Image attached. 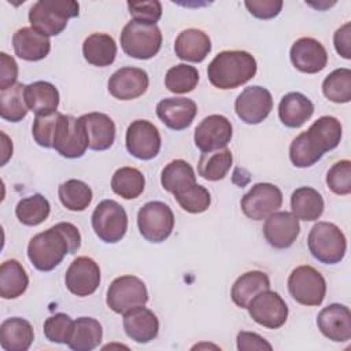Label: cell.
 Masks as SVG:
<instances>
[{"instance_id":"6da1fadb","label":"cell","mask_w":351,"mask_h":351,"mask_svg":"<svg viewBox=\"0 0 351 351\" xmlns=\"http://www.w3.org/2000/svg\"><path fill=\"white\" fill-rule=\"evenodd\" d=\"M81 247V234L75 225L59 222L33 236L27 244V258L40 271L53 270L66 256Z\"/></svg>"},{"instance_id":"7a4b0ae2","label":"cell","mask_w":351,"mask_h":351,"mask_svg":"<svg viewBox=\"0 0 351 351\" xmlns=\"http://www.w3.org/2000/svg\"><path fill=\"white\" fill-rule=\"evenodd\" d=\"M256 60L247 51H222L207 67V77L213 86L226 90L234 89L256 74Z\"/></svg>"},{"instance_id":"3957f363","label":"cell","mask_w":351,"mask_h":351,"mask_svg":"<svg viewBox=\"0 0 351 351\" xmlns=\"http://www.w3.org/2000/svg\"><path fill=\"white\" fill-rule=\"evenodd\" d=\"M80 14V4L74 0H40L29 10L32 27L41 34L51 37L60 34L70 18Z\"/></svg>"},{"instance_id":"277c9868","label":"cell","mask_w":351,"mask_h":351,"mask_svg":"<svg viewBox=\"0 0 351 351\" xmlns=\"http://www.w3.org/2000/svg\"><path fill=\"white\" fill-rule=\"evenodd\" d=\"M308 251L321 263L335 265L343 261L347 250V240L339 226L332 222H317L307 239Z\"/></svg>"},{"instance_id":"5b68a950","label":"cell","mask_w":351,"mask_h":351,"mask_svg":"<svg viewBox=\"0 0 351 351\" xmlns=\"http://www.w3.org/2000/svg\"><path fill=\"white\" fill-rule=\"evenodd\" d=\"M123 52L134 59L147 60L154 58L162 47V33L156 25L130 21L121 32Z\"/></svg>"},{"instance_id":"8992f818","label":"cell","mask_w":351,"mask_h":351,"mask_svg":"<svg viewBox=\"0 0 351 351\" xmlns=\"http://www.w3.org/2000/svg\"><path fill=\"white\" fill-rule=\"evenodd\" d=\"M288 291L293 300L302 306H319L326 295V281L317 269L302 265L291 271Z\"/></svg>"},{"instance_id":"52a82bcc","label":"cell","mask_w":351,"mask_h":351,"mask_svg":"<svg viewBox=\"0 0 351 351\" xmlns=\"http://www.w3.org/2000/svg\"><path fill=\"white\" fill-rule=\"evenodd\" d=\"M92 228L96 236L108 244L121 241L128 230V214L115 200H101L92 214Z\"/></svg>"},{"instance_id":"ba28073f","label":"cell","mask_w":351,"mask_h":351,"mask_svg":"<svg viewBox=\"0 0 351 351\" xmlns=\"http://www.w3.org/2000/svg\"><path fill=\"white\" fill-rule=\"evenodd\" d=\"M137 226L147 241L162 243L173 232L174 214L163 202H148L138 210Z\"/></svg>"},{"instance_id":"9c48e42d","label":"cell","mask_w":351,"mask_h":351,"mask_svg":"<svg viewBox=\"0 0 351 351\" xmlns=\"http://www.w3.org/2000/svg\"><path fill=\"white\" fill-rule=\"evenodd\" d=\"M147 302L148 291L145 284L132 274L117 277L107 289L106 303L117 314H125L137 306H145Z\"/></svg>"},{"instance_id":"30bf717a","label":"cell","mask_w":351,"mask_h":351,"mask_svg":"<svg viewBox=\"0 0 351 351\" xmlns=\"http://www.w3.org/2000/svg\"><path fill=\"white\" fill-rule=\"evenodd\" d=\"M282 204V192L270 182H258L241 197L243 214L252 221L266 219Z\"/></svg>"},{"instance_id":"8fae6325","label":"cell","mask_w":351,"mask_h":351,"mask_svg":"<svg viewBox=\"0 0 351 351\" xmlns=\"http://www.w3.org/2000/svg\"><path fill=\"white\" fill-rule=\"evenodd\" d=\"M55 151L67 159L81 158L88 148V136L80 118L62 114L53 138Z\"/></svg>"},{"instance_id":"7c38bea8","label":"cell","mask_w":351,"mask_h":351,"mask_svg":"<svg viewBox=\"0 0 351 351\" xmlns=\"http://www.w3.org/2000/svg\"><path fill=\"white\" fill-rule=\"evenodd\" d=\"M250 317L267 329L281 328L288 318V306L285 300L274 291L266 289L259 292L248 303Z\"/></svg>"},{"instance_id":"4fadbf2b","label":"cell","mask_w":351,"mask_h":351,"mask_svg":"<svg viewBox=\"0 0 351 351\" xmlns=\"http://www.w3.org/2000/svg\"><path fill=\"white\" fill-rule=\"evenodd\" d=\"M125 141L128 152L141 160L154 159L162 145L158 128L145 119H136L128 126Z\"/></svg>"},{"instance_id":"5bb4252c","label":"cell","mask_w":351,"mask_h":351,"mask_svg":"<svg viewBox=\"0 0 351 351\" xmlns=\"http://www.w3.org/2000/svg\"><path fill=\"white\" fill-rule=\"evenodd\" d=\"M271 108V93L259 85L245 88L234 101V111L237 117L248 125H258L265 121L269 117Z\"/></svg>"},{"instance_id":"9a60e30c","label":"cell","mask_w":351,"mask_h":351,"mask_svg":"<svg viewBox=\"0 0 351 351\" xmlns=\"http://www.w3.org/2000/svg\"><path fill=\"white\" fill-rule=\"evenodd\" d=\"M233 136V128L230 121L219 114H213L206 117L195 129L193 140L195 145L202 152H213L222 148L230 143Z\"/></svg>"},{"instance_id":"2e32d148","label":"cell","mask_w":351,"mask_h":351,"mask_svg":"<svg viewBox=\"0 0 351 351\" xmlns=\"http://www.w3.org/2000/svg\"><path fill=\"white\" fill-rule=\"evenodd\" d=\"M64 284L75 296H89L100 285V267L89 256L75 258L66 270Z\"/></svg>"},{"instance_id":"e0dca14e","label":"cell","mask_w":351,"mask_h":351,"mask_svg":"<svg viewBox=\"0 0 351 351\" xmlns=\"http://www.w3.org/2000/svg\"><path fill=\"white\" fill-rule=\"evenodd\" d=\"M149 85L148 74L138 67H121L111 74L107 88L118 100H133L143 96Z\"/></svg>"},{"instance_id":"ac0fdd59","label":"cell","mask_w":351,"mask_h":351,"mask_svg":"<svg viewBox=\"0 0 351 351\" xmlns=\"http://www.w3.org/2000/svg\"><path fill=\"white\" fill-rule=\"evenodd\" d=\"M300 232L299 219L288 211H276L270 214L263 225V236L269 245L277 250L289 248Z\"/></svg>"},{"instance_id":"d6986e66","label":"cell","mask_w":351,"mask_h":351,"mask_svg":"<svg viewBox=\"0 0 351 351\" xmlns=\"http://www.w3.org/2000/svg\"><path fill=\"white\" fill-rule=\"evenodd\" d=\"M289 58L295 69L306 74H315L328 64V52L325 47L313 37L296 40L289 51Z\"/></svg>"},{"instance_id":"ffe728a7","label":"cell","mask_w":351,"mask_h":351,"mask_svg":"<svg viewBox=\"0 0 351 351\" xmlns=\"http://www.w3.org/2000/svg\"><path fill=\"white\" fill-rule=\"evenodd\" d=\"M317 325L332 341L343 343L351 339V311L344 304L332 303L324 307L317 315Z\"/></svg>"},{"instance_id":"44dd1931","label":"cell","mask_w":351,"mask_h":351,"mask_svg":"<svg viewBox=\"0 0 351 351\" xmlns=\"http://www.w3.org/2000/svg\"><path fill=\"white\" fill-rule=\"evenodd\" d=\"M197 114V106L188 97H166L156 104V115L171 130L189 128Z\"/></svg>"},{"instance_id":"7402d4cb","label":"cell","mask_w":351,"mask_h":351,"mask_svg":"<svg viewBox=\"0 0 351 351\" xmlns=\"http://www.w3.org/2000/svg\"><path fill=\"white\" fill-rule=\"evenodd\" d=\"M123 329L136 343H149L159 333L158 317L149 308L137 306L123 314Z\"/></svg>"},{"instance_id":"603a6c76","label":"cell","mask_w":351,"mask_h":351,"mask_svg":"<svg viewBox=\"0 0 351 351\" xmlns=\"http://www.w3.org/2000/svg\"><path fill=\"white\" fill-rule=\"evenodd\" d=\"M14 52L18 58L27 62H38L51 51L49 37L33 27H21L12 36Z\"/></svg>"},{"instance_id":"cb8c5ba5","label":"cell","mask_w":351,"mask_h":351,"mask_svg":"<svg viewBox=\"0 0 351 351\" xmlns=\"http://www.w3.org/2000/svg\"><path fill=\"white\" fill-rule=\"evenodd\" d=\"M88 136V148L106 151L115 141V123L103 112H89L80 117Z\"/></svg>"},{"instance_id":"d4e9b609","label":"cell","mask_w":351,"mask_h":351,"mask_svg":"<svg viewBox=\"0 0 351 351\" xmlns=\"http://www.w3.org/2000/svg\"><path fill=\"white\" fill-rule=\"evenodd\" d=\"M211 51L210 37L200 29H185L174 41V52L177 58L185 62L200 63Z\"/></svg>"},{"instance_id":"484cf974","label":"cell","mask_w":351,"mask_h":351,"mask_svg":"<svg viewBox=\"0 0 351 351\" xmlns=\"http://www.w3.org/2000/svg\"><path fill=\"white\" fill-rule=\"evenodd\" d=\"M314 114L313 101L300 92H289L280 100L278 118L287 128H300Z\"/></svg>"},{"instance_id":"4316f807","label":"cell","mask_w":351,"mask_h":351,"mask_svg":"<svg viewBox=\"0 0 351 351\" xmlns=\"http://www.w3.org/2000/svg\"><path fill=\"white\" fill-rule=\"evenodd\" d=\"M34 340V330L29 321L11 317L0 325V346L5 351H26Z\"/></svg>"},{"instance_id":"83f0119b","label":"cell","mask_w":351,"mask_h":351,"mask_svg":"<svg viewBox=\"0 0 351 351\" xmlns=\"http://www.w3.org/2000/svg\"><path fill=\"white\" fill-rule=\"evenodd\" d=\"M304 133L311 145L321 155H324L325 152L335 149L340 144L341 123L335 117L324 115L314 121V123Z\"/></svg>"},{"instance_id":"f1b7e54d","label":"cell","mask_w":351,"mask_h":351,"mask_svg":"<svg viewBox=\"0 0 351 351\" xmlns=\"http://www.w3.org/2000/svg\"><path fill=\"white\" fill-rule=\"evenodd\" d=\"M25 97L29 110L36 117L53 114L59 106V90L48 81H36L26 85Z\"/></svg>"},{"instance_id":"f546056e","label":"cell","mask_w":351,"mask_h":351,"mask_svg":"<svg viewBox=\"0 0 351 351\" xmlns=\"http://www.w3.org/2000/svg\"><path fill=\"white\" fill-rule=\"evenodd\" d=\"M270 289V280L265 271L251 270L241 274L232 285L230 298L240 308H247L248 303L262 291Z\"/></svg>"},{"instance_id":"4dcf8cb0","label":"cell","mask_w":351,"mask_h":351,"mask_svg":"<svg viewBox=\"0 0 351 351\" xmlns=\"http://www.w3.org/2000/svg\"><path fill=\"white\" fill-rule=\"evenodd\" d=\"M82 55L85 60L96 67H107L117 56L115 40L106 33H93L84 40Z\"/></svg>"},{"instance_id":"1f68e13d","label":"cell","mask_w":351,"mask_h":351,"mask_svg":"<svg viewBox=\"0 0 351 351\" xmlns=\"http://www.w3.org/2000/svg\"><path fill=\"white\" fill-rule=\"evenodd\" d=\"M101 339V324L92 317H80L74 321L67 346L74 351H90L99 347Z\"/></svg>"},{"instance_id":"d6a6232c","label":"cell","mask_w":351,"mask_h":351,"mask_svg":"<svg viewBox=\"0 0 351 351\" xmlns=\"http://www.w3.org/2000/svg\"><path fill=\"white\" fill-rule=\"evenodd\" d=\"M292 214L302 221H317L324 213L322 195L311 186H300L291 195Z\"/></svg>"},{"instance_id":"836d02e7","label":"cell","mask_w":351,"mask_h":351,"mask_svg":"<svg viewBox=\"0 0 351 351\" xmlns=\"http://www.w3.org/2000/svg\"><path fill=\"white\" fill-rule=\"evenodd\" d=\"M29 277L25 267L16 259L4 261L0 266V296L3 299H16L25 293Z\"/></svg>"},{"instance_id":"e575fe53","label":"cell","mask_w":351,"mask_h":351,"mask_svg":"<svg viewBox=\"0 0 351 351\" xmlns=\"http://www.w3.org/2000/svg\"><path fill=\"white\" fill-rule=\"evenodd\" d=\"M160 184L165 191L174 195L197 182L192 166L184 159H174L163 167Z\"/></svg>"},{"instance_id":"d590c367","label":"cell","mask_w":351,"mask_h":351,"mask_svg":"<svg viewBox=\"0 0 351 351\" xmlns=\"http://www.w3.org/2000/svg\"><path fill=\"white\" fill-rule=\"evenodd\" d=\"M233 163V155L229 148L213 152H202L197 163V173L207 181H219L225 178Z\"/></svg>"},{"instance_id":"8d00e7d4","label":"cell","mask_w":351,"mask_h":351,"mask_svg":"<svg viewBox=\"0 0 351 351\" xmlns=\"http://www.w3.org/2000/svg\"><path fill=\"white\" fill-rule=\"evenodd\" d=\"M26 85L16 82L15 85L0 90V117L8 122L22 121L29 111L26 97Z\"/></svg>"},{"instance_id":"74e56055","label":"cell","mask_w":351,"mask_h":351,"mask_svg":"<svg viewBox=\"0 0 351 351\" xmlns=\"http://www.w3.org/2000/svg\"><path fill=\"white\" fill-rule=\"evenodd\" d=\"M145 186V178L143 173L136 167H119L115 170L111 178V189L115 195L125 200L138 197Z\"/></svg>"},{"instance_id":"f35d334b","label":"cell","mask_w":351,"mask_h":351,"mask_svg":"<svg viewBox=\"0 0 351 351\" xmlns=\"http://www.w3.org/2000/svg\"><path fill=\"white\" fill-rule=\"evenodd\" d=\"M58 196L63 207L70 211H84L93 199L92 189L81 180H67L58 188Z\"/></svg>"},{"instance_id":"ab89813d","label":"cell","mask_w":351,"mask_h":351,"mask_svg":"<svg viewBox=\"0 0 351 351\" xmlns=\"http://www.w3.org/2000/svg\"><path fill=\"white\" fill-rule=\"evenodd\" d=\"M51 213V204L41 193L23 197L15 207L18 221L26 226H37L43 223Z\"/></svg>"},{"instance_id":"60d3db41","label":"cell","mask_w":351,"mask_h":351,"mask_svg":"<svg viewBox=\"0 0 351 351\" xmlns=\"http://www.w3.org/2000/svg\"><path fill=\"white\" fill-rule=\"evenodd\" d=\"M199 82V71L195 66L180 63L167 70L165 85L171 93H189Z\"/></svg>"},{"instance_id":"b9f144b4","label":"cell","mask_w":351,"mask_h":351,"mask_svg":"<svg viewBox=\"0 0 351 351\" xmlns=\"http://www.w3.org/2000/svg\"><path fill=\"white\" fill-rule=\"evenodd\" d=\"M322 92L333 103H348L351 100V70L336 69L325 77Z\"/></svg>"},{"instance_id":"7bdbcfd3","label":"cell","mask_w":351,"mask_h":351,"mask_svg":"<svg viewBox=\"0 0 351 351\" xmlns=\"http://www.w3.org/2000/svg\"><path fill=\"white\" fill-rule=\"evenodd\" d=\"M174 197L180 207L191 214H200L204 213L211 204V195L210 192L199 184L191 185L177 193Z\"/></svg>"},{"instance_id":"ee69618b","label":"cell","mask_w":351,"mask_h":351,"mask_svg":"<svg viewBox=\"0 0 351 351\" xmlns=\"http://www.w3.org/2000/svg\"><path fill=\"white\" fill-rule=\"evenodd\" d=\"M321 158L322 155L311 145L304 132L292 140L289 145V159L295 167H310L315 165Z\"/></svg>"},{"instance_id":"f6af8a7d","label":"cell","mask_w":351,"mask_h":351,"mask_svg":"<svg viewBox=\"0 0 351 351\" xmlns=\"http://www.w3.org/2000/svg\"><path fill=\"white\" fill-rule=\"evenodd\" d=\"M73 325H74V321L71 319L70 315L64 313H56L45 319L43 330L47 340H49L51 343L67 344L71 336Z\"/></svg>"},{"instance_id":"bcb514c9","label":"cell","mask_w":351,"mask_h":351,"mask_svg":"<svg viewBox=\"0 0 351 351\" xmlns=\"http://www.w3.org/2000/svg\"><path fill=\"white\" fill-rule=\"evenodd\" d=\"M60 112H53L49 115H37L33 121L32 134L34 141L43 148H53V138L58 129V122Z\"/></svg>"},{"instance_id":"7dc6e473","label":"cell","mask_w":351,"mask_h":351,"mask_svg":"<svg viewBox=\"0 0 351 351\" xmlns=\"http://www.w3.org/2000/svg\"><path fill=\"white\" fill-rule=\"evenodd\" d=\"M328 188L340 196L351 193V162L343 159L336 162L326 173Z\"/></svg>"},{"instance_id":"c3c4849f","label":"cell","mask_w":351,"mask_h":351,"mask_svg":"<svg viewBox=\"0 0 351 351\" xmlns=\"http://www.w3.org/2000/svg\"><path fill=\"white\" fill-rule=\"evenodd\" d=\"M129 12L133 21L156 25L162 16V3L158 0L149 1H128Z\"/></svg>"},{"instance_id":"681fc988","label":"cell","mask_w":351,"mask_h":351,"mask_svg":"<svg viewBox=\"0 0 351 351\" xmlns=\"http://www.w3.org/2000/svg\"><path fill=\"white\" fill-rule=\"evenodd\" d=\"M244 5L252 16L258 19H271L280 14L284 3L281 0H247Z\"/></svg>"},{"instance_id":"f907efd6","label":"cell","mask_w":351,"mask_h":351,"mask_svg":"<svg viewBox=\"0 0 351 351\" xmlns=\"http://www.w3.org/2000/svg\"><path fill=\"white\" fill-rule=\"evenodd\" d=\"M236 343H237L239 351H252V350L271 351L273 350V346L266 339H263L262 336L254 332H245V330L239 332L236 337Z\"/></svg>"},{"instance_id":"816d5d0a","label":"cell","mask_w":351,"mask_h":351,"mask_svg":"<svg viewBox=\"0 0 351 351\" xmlns=\"http://www.w3.org/2000/svg\"><path fill=\"white\" fill-rule=\"evenodd\" d=\"M18 64L15 59L5 52H0V90L16 84Z\"/></svg>"},{"instance_id":"f5cc1de1","label":"cell","mask_w":351,"mask_h":351,"mask_svg":"<svg viewBox=\"0 0 351 351\" xmlns=\"http://www.w3.org/2000/svg\"><path fill=\"white\" fill-rule=\"evenodd\" d=\"M333 45L336 52L344 58L351 59V23L347 22L339 27L333 34Z\"/></svg>"},{"instance_id":"db71d44e","label":"cell","mask_w":351,"mask_h":351,"mask_svg":"<svg viewBox=\"0 0 351 351\" xmlns=\"http://www.w3.org/2000/svg\"><path fill=\"white\" fill-rule=\"evenodd\" d=\"M1 137H3V158H1V166H4L7 163V160L11 158L12 155V141H10V138L7 137V134L4 132H1Z\"/></svg>"}]
</instances>
